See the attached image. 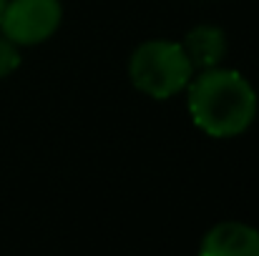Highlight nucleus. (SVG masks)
Wrapping results in <instances>:
<instances>
[{"label": "nucleus", "instance_id": "423d86ee", "mask_svg": "<svg viewBox=\"0 0 259 256\" xmlns=\"http://www.w3.org/2000/svg\"><path fill=\"white\" fill-rule=\"evenodd\" d=\"M20 66V48L10 43L5 35H0V81L8 78Z\"/></svg>", "mask_w": 259, "mask_h": 256}, {"label": "nucleus", "instance_id": "7ed1b4c3", "mask_svg": "<svg viewBox=\"0 0 259 256\" xmlns=\"http://www.w3.org/2000/svg\"><path fill=\"white\" fill-rule=\"evenodd\" d=\"M61 20V0H8L0 15V35L18 48L40 45L56 35Z\"/></svg>", "mask_w": 259, "mask_h": 256}, {"label": "nucleus", "instance_id": "f03ea898", "mask_svg": "<svg viewBox=\"0 0 259 256\" xmlns=\"http://www.w3.org/2000/svg\"><path fill=\"white\" fill-rule=\"evenodd\" d=\"M128 78L134 88L154 100H169L186 90L194 78V66L186 58L181 43L146 40L128 58Z\"/></svg>", "mask_w": 259, "mask_h": 256}, {"label": "nucleus", "instance_id": "39448f33", "mask_svg": "<svg viewBox=\"0 0 259 256\" xmlns=\"http://www.w3.org/2000/svg\"><path fill=\"white\" fill-rule=\"evenodd\" d=\"M181 48L186 58L191 61L194 71L217 68L227 56V35L217 25H196L186 33V38L181 40Z\"/></svg>", "mask_w": 259, "mask_h": 256}, {"label": "nucleus", "instance_id": "0eeeda50", "mask_svg": "<svg viewBox=\"0 0 259 256\" xmlns=\"http://www.w3.org/2000/svg\"><path fill=\"white\" fill-rule=\"evenodd\" d=\"M5 3H8V0H0V15H3V8H5Z\"/></svg>", "mask_w": 259, "mask_h": 256}, {"label": "nucleus", "instance_id": "f257e3e1", "mask_svg": "<svg viewBox=\"0 0 259 256\" xmlns=\"http://www.w3.org/2000/svg\"><path fill=\"white\" fill-rule=\"evenodd\" d=\"M186 108L201 133L211 138H237L252 128L259 98L254 85L239 71L217 66L189 81Z\"/></svg>", "mask_w": 259, "mask_h": 256}, {"label": "nucleus", "instance_id": "20e7f679", "mask_svg": "<svg viewBox=\"0 0 259 256\" xmlns=\"http://www.w3.org/2000/svg\"><path fill=\"white\" fill-rule=\"evenodd\" d=\"M199 256H259V231L242 221H222L204 234Z\"/></svg>", "mask_w": 259, "mask_h": 256}]
</instances>
